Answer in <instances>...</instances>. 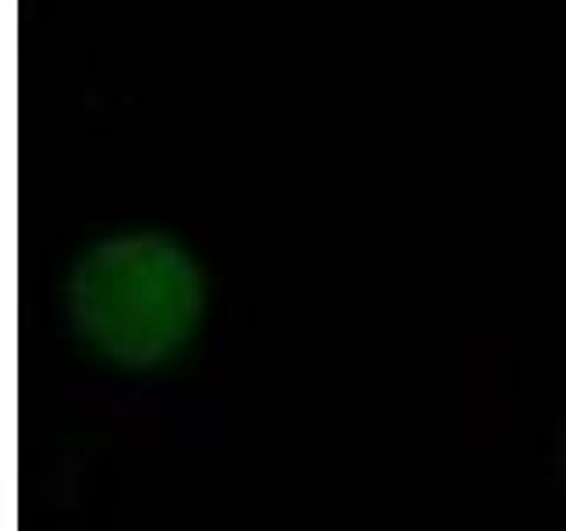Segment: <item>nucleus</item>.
Instances as JSON below:
<instances>
[{
    "instance_id": "obj_1",
    "label": "nucleus",
    "mask_w": 566,
    "mask_h": 531,
    "mask_svg": "<svg viewBox=\"0 0 566 531\" xmlns=\"http://www.w3.org/2000/svg\"><path fill=\"white\" fill-rule=\"evenodd\" d=\"M199 262L174 238L132 230L96 241L67 280V323L106 365L149 372L174 362L202 326Z\"/></svg>"
}]
</instances>
